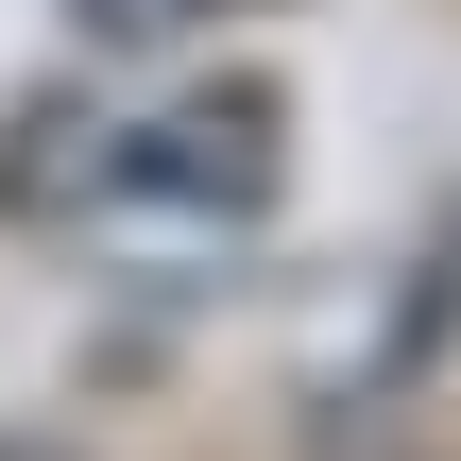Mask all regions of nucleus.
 Instances as JSON below:
<instances>
[{"instance_id": "f03ea898", "label": "nucleus", "mask_w": 461, "mask_h": 461, "mask_svg": "<svg viewBox=\"0 0 461 461\" xmlns=\"http://www.w3.org/2000/svg\"><path fill=\"white\" fill-rule=\"evenodd\" d=\"M68 17H86V51H171L205 0H68Z\"/></svg>"}, {"instance_id": "f257e3e1", "label": "nucleus", "mask_w": 461, "mask_h": 461, "mask_svg": "<svg viewBox=\"0 0 461 461\" xmlns=\"http://www.w3.org/2000/svg\"><path fill=\"white\" fill-rule=\"evenodd\" d=\"M103 188H137V205H274V103L257 86L240 103H171L154 137L103 154Z\"/></svg>"}]
</instances>
